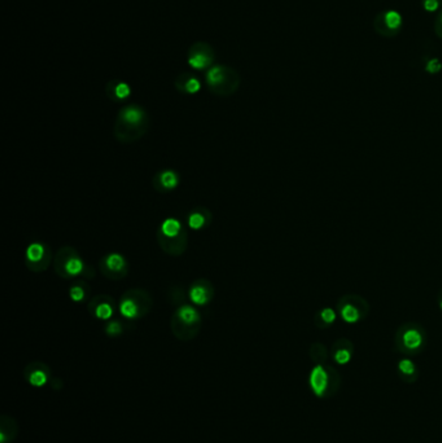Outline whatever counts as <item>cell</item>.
I'll list each match as a JSON object with an SVG mask.
<instances>
[{"instance_id": "obj_9", "label": "cell", "mask_w": 442, "mask_h": 443, "mask_svg": "<svg viewBox=\"0 0 442 443\" xmlns=\"http://www.w3.org/2000/svg\"><path fill=\"white\" fill-rule=\"evenodd\" d=\"M156 237H157L160 248L166 254L177 257V255H182L186 252L188 236H187V232L184 230L178 236H174V237H168V236H165L161 231L158 230L157 233H156Z\"/></svg>"}, {"instance_id": "obj_8", "label": "cell", "mask_w": 442, "mask_h": 443, "mask_svg": "<svg viewBox=\"0 0 442 443\" xmlns=\"http://www.w3.org/2000/svg\"><path fill=\"white\" fill-rule=\"evenodd\" d=\"M23 376L29 385L33 387H43L52 380V371L50 365L46 364L45 361L34 360L30 361L25 368H24Z\"/></svg>"}, {"instance_id": "obj_20", "label": "cell", "mask_w": 442, "mask_h": 443, "mask_svg": "<svg viewBox=\"0 0 442 443\" xmlns=\"http://www.w3.org/2000/svg\"><path fill=\"white\" fill-rule=\"evenodd\" d=\"M113 87H112V95L111 98L112 99H116V100H125L130 96L131 94V90H130L129 85L127 83H123V82H112L111 83Z\"/></svg>"}, {"instance_id": "obj_22", "label": "cell", "mask_w": 442, "mask_h": 443, "mask_svg": "<svg viewBox=\"0 0 442 443\" xmlns=\"http://www.w3.org/2000/svg\"><path fill=\"white\" fill-rule=\"evenodd\" d=\"M385 24L388 28L390 29H397L401 26L402 24V17L399 13L394 12V11H390V12L385 13Z\"/></svg>"}, {"instance_id": "obj_27", "label": "cell", "mask_w": 442, "mask_h": 443, "mask_svg": "<svg viewBox=\"0 0 442 443\" xmlns=\"http://www.w3.org/2000/svg\"><path fill=\"white\" fill-rule=\"evenodd\" d=\"M320 317H322L325 323L329 324V323H333V321H335L336 314H335V311L332 310V308L327 307V308H324L322 312H320Z\"/></svg>"}, {"instance_id": "obj_29", "label": "cell", "mask_w": 442, "mask_h": 443, "mask_svg": "<svg viewBox=\"0 0 442 443\" xmlns=\"http://www.w3.org/2000/svg\"><path fill=\"white\" fill-rule=\"evenodd\" d=\"M424 10L426 12H436L438 10V2L437 0H424Z\"/></svg>"}, {"instance_id": "obj_4", "label": "cell", "mask_w": 442, "mask_h": 443, "mask_svg": "<svg viewBox=\"0 0 442 443\" xmlns=\"http://www.w3.org/2000/svg\"><path fill=\"white\" fill-rule=\"evenodd\" d=\"M206 82L214 94L227 96L236 91L240 79L234 70L226 66H214L206 73Z\"/></svg>"}, {"instance_id": "obj_24", "label": "cell", "mask_w": 442, "mask_h": 443, "mask_svg": "<svg viewBox=\"0 0 442 443\" xmlns=\"http://www.w3.org/2000/svg\"><path fill=\"white\" fill-rule=\"evenodd\" d=\"M70 298L73 299L74 302H81L82 299H85L86 297V290L82 285H73L69 289Z\"/></svg>"}, {"instance_id": "obj_3", "label": "cell", "mask_w": 442, "mask_h": 443, "mask_svg": "<svg viewBox=\"0 0 442 443\" xmlns=\"http://www.w3.org/2000/svg\"><path fill=\"white\" fill-rule=\"evenodd\" d=\"M152 297L140 289L127 290L120 302V311L126 319H139L151 311Z\"/></svg>"}, {"instance_id": "obj_1", "label": "cell", "mask_w": 442, "mask_h": 443, "mask_svg": "<svg viewBox=\"0 0 442 443\" xmlns=\"http://www.w3.org/2000/svg\"><path fill=\"white\" fill-rule=\"evenodd\" d=\"M148 130L147 113L138 105H129L118 113L114 122V136L123 144L136 142L146 135Z\"/></svg>"}, {"instance_id": "obj_5", "label": "cell", "mask_w": 442, "mask_h": 443, "mask_svg": "<svg viewBox=\"0 0 442 443\" xmlns=\"http://www.w3.org/2000/svg\"><path fill=\"white\" fill-rule=\"evenodd\" d=\"M54 267L56 274L64 279H70L81 275L85 270V263L79 257L76 249L64 246L56 253L54 259Z\"/></svg>"}, {"instance_id": "obj_6", "label": "cell", "mask_w": 442, "mask_h": 443, "mask_svg": "<svg viewBox=\"0 0 442 443\" xmlns=\"http://www.w3.org/2000/svg\"><path fill=\"white\" fill-rule=\"evenodd\" d=\"M52 261V253L42 242H33L26 249V264L33 272H42L48 268Z\"/></svg>"}, {"instance_id": "obj_23", "label": "cell", "mask_w": 442, "mask_h": 443, "mask_svg": "<svg viewBox=\"0 0 442 443\" xmlns=\"http://www.w3.org/2000/svg\"><path fill=\"white\" fill-rule=\"evenodd\" d=\"M105 333L108 334L109 337H117L122 333V324L120 321L114 320L111 321L109 324H107V327H105Z\"/></svg>"}, {"instance_id": "obj_21", "label": "cell", "mask_w": 442, "mask_h": 443, "mask_svg": "<svg viewBox=\"0 0 442 443\" xmlns=\"http://www.w3.org/2000/svg\"><path fill=\"white\" fill-rule=\"evenodd\" d=\"M341 316L346 323H355L359 319V312L354 306L345 305L341 308Z\"/></svg>"}, {"instance_id": "obj_11", "label": "cell", "mask_w": 442, "mask_h": 443, "mask_svg": "<svg viewBox=\"0 0 442 443\" xmlns=\"http://www.w3.org/2000/svg\"><path fill=\"white\" fill-rule=\"evenodd\" d=\"M212 63L213 52L206 44L199 43L195 47L191 48L190 55H188V64H190L191 68L202 70L212 65Z\"/></svg>"}, {"instance_id": "obj_28", "label": "cell", "mask_w": 442, "mask_h": 443, "mask_svg": "<svg viewBox=\"0 0 442 443\" xmlns=\"http://www.w3.org/2000/svg\"><path fill=\"white\" fill-rule=\"evenodd\" d=\"M441 69H442V64L439 63V60H437V59H432V60L428 61V64H426V72L432 73V74L438 73Z\"/></svg>"}, {"instance_id": "obj_13", "label": "cell", "mask_w": 442, "mask_h": 443, "mask_svg": "<svg viewBox=\"0 0 442 443\" xmlns=\"http://www.w3.org/2000/svg\"><path fill=\"white\" fill-rule=\"evenodd\" d=\"M19 433L20 425L16 418L10 415L0 416V443H12Z\"/></svg>"}, {"instance_id": "obj_2", "label": "cell", "mask_w": 442, "mask_h": 443, "mask_svg": "<svg viewBox=\"0 0 442 443\" xmlns=\"http://www.w3.org/2000/svg\"><path fill=\"white\" fill-rule=\"evenodd\" d=\"M171 332L180 341H191L201 329V317L199 311L191 305H182L171 317Z\"/></svg>"}, {"instance_id": "obj_25", "label": "cell", "mask_w": 442, "mask_h": 443, "mask_svg": "<svg viewBox=\"0 0 442 443\" xmlns=\"http://www.w3.org/2000/svg\"><path fill=\"white\" fill-rule=\"evenodd\" d=\"M399 369H401L402 373L404 374H412L415 372V365L414 363L411 360H408V359H403V360H401V363H399Z\"/></svg>"}, {"instance_id": "obj_16", "label": "cell", "mask_w": 442, "mask_h": 443, "mask_svg": "<svg viewBox=\"0 0 442 443\" xmlns=\"http://www.w3.org/2000/svg\"><path fill=\"white\" fill-rule=\"evenodd\" d=\"M212 220V215L209 213V210L206 209H196V210L191 211L188 214V218H187V223L190 226L191 230L199 231L201 228L206 226V224L210 223Z\"/></svg>"}, {"instance_id": "obj_15", "label": "cell", "mask_w": 442, "mask_h": 443, "mask_svg": "<svg viewBox=\"0 0 442 443\" xmlns=\"http://www.w3.org/2000/svg\"><path fill=\"white\" fill-rule=\"evenodd\" d=\"M310 386L318 396H322L328 386V374L322 365H316L310 373Z\"/></svg>"}, {"instance_id": "obj_10", "label": "cell", "mask_w": 442, "mask_h": 443, "mask_svg": "<svg viewBox=\"0 0 442 443\" xmlns=\"http://www.w3.org/2000/svg\"><path fill=\"white\" fill-rule=\"evenodd\" d=\"M188 295H190V299L192 303L197 306H205L212 301L213 295H214V289H213V285L209 283L208 280H197L191 285Z\"/></svg>"}, {"instance_id": "obj_17", "label": "cell", "mask_w": 442, "mask_h": 443, "mask_svg": "<svg viewBox=\"0 0 442 443\" xmlns=\"http://www.w3.org/2000/svg\"><path fill=\"white\" fill-rule=\"evenodd\" d=\"M177 87L179 88L182 92H187V94H196L200 91L201 88V83H200L199 79H196L195 77L188 76V74H183L180 76L177 81Z\"/></svg>"}, {"instance_id": "obj_19", "label": "cell", "mask_w": 442, "mask_h": 443, "mask_svg": "<svg viewBox=\"0 0 442 443\" xmlns=\"http://www.w3.org/2000/svg\"><path fill=\"white\" fill-rule=\"evenodd\" d=\"M402 339H403L404 346L408 347V349H417L421 345V342H423V337H421V334L416 329L407 330L403 334Z\"/></svg>"}, {"instance_id": "obj_14", "label": "cell", "mask_w": 442, "mask_h": 443, "mask_svg": "<svg viewBox=\"0 0 442 443\" xmlns=\"http://www.w3.org/2000/svg\"><path fill=\"white\" fill-rule=\"evenodd\" d=\"M179 184V175L173 170H162L155 175L153 186L160 192H170Z\"/></svg>"}, {"instance_id": "obj_7", "label": "cell", "mask_w": 442, "mask_h": 443, "mask_svg": "<svg viewBox=\"0 0 442 443\" xmlns=\"http://www.w3.org/2000/svg\"><path fill=\"white\" fill-rule=\"evenodd\" d=\"M100 271L109 280H121L126 277L129 266L123 255L120 253H109L104 255L100 261Z\"/></svg>"}, {"instance_id": "obj_31", "label": "cell", "mask_w": 442, "mask_h": 443, "mask_svg": "<svg viewBox=\"0 0 442 443\" xmlns=\"http://www.w3.org/2000/svg\"><path fill=\"white\" fill-rule=\"evenodd\" d=\"M441 20H442V17H441Z\"/></svg>"}, {"instance_id": "obj_18", "label": "cell", "mask_w": 442, "mask_h": 443, "mask_svg": "<svg viewBox=\"0 0 442 443\" xmlns=\"http://www.w3.org/2000/svg\"><path fill=\"white\" fill-rule=\"evenodd\" d=\"M160 231H161L165 236H168V237H174V236H178L182 231H183V227H182L179 220L175 219V218H168V219H165L164 223L161 224Z\"/></svg>"}, {"instance_id": "obj_12", "label": "cell", "mask_w": 442, "mask_h": 443, "mask_svg": "<svg viewBox=\"0 0 442 443\" xmlns=\"http://www.w3.org/2000/svg\"><path fill=\"white\" fill-rule=\"evenodd\" d=\"M113 305L114 303L111 297L104 294L96 295L90 302L89 311L90 314L100 319V320H108V319H111L114 312Z\"/></svg>"}, {"instance_id": "obj_26", "label": "cell", "mask_w": 442, "mask_h": 443, "mask_svg": "<svg viewBox=\"0 0 442 443\" xmlns=\"http://www.w3.org/2000/svg\"><path fill=\"white\" fill-rule=\"evenodd\" d=\"M335 360L337 361L338 364H346L347 361L350 360V352L347 350H338L335 354Z\"/></svg>"}, {"instance_id": "obj_30", "label": "cell", "mask_w": 442, "mask_h": 443, "mask_svg": "<svg viewBox=\"0 0 442 443\" xmlns=\"http://www.w3.org/2000/svg\"><path fill=\"white\" fill-rule=\"evenodd\" d=\"M441 308H442V302H441Z\"/></svg>"}]
</instances>
